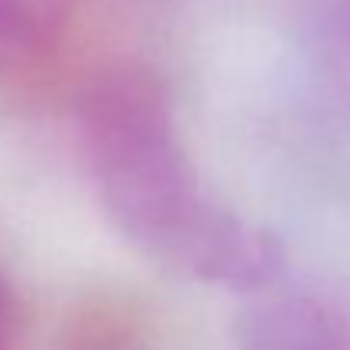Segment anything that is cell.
<instances>
[{"label": "cell", "instance_id": "obj_1", "mask_svg": "<svg viewBox=\"0 0 350 350\" xmlns=\"http://www.w3.org/2000/svg\"><path fill=\"white\" fill-rule=\"evenodd\" d=\"M75 133L106 218L136 252L232 293L279 282L282 241L204 187L157 72L136 62L99 68L75 99Z\"/></svg>", "mask_w": 350, "mask_h": 350}, {"label": "cell", "instance_id": "obj_2", "mask_svg": "<svg viewBox=\"0 0 350 350\" xmlns=\"http://www.w3.org/2000/svg\"><path fill=\"white\" fill-rule=\"evenodd\" d=\"M234 350H350V306L313 293L258 296L234 323Z\"/></svg>", "mask_w": 350, "mask_h": 350}, {"label": "cell", "instance_id": "obj_3", "mask_svg": "<svg viewBox=\"0 0 350 350\" xmlns=\"http://www.w3.org/2000/svg\"><path fill=\"white\" fill-rule=\"evenodd\" d=\"M75 0H0V82L41 75L62 51Z\"/></svg>", "mask_w": 350, "mask_h": 350}, {"label": "cell", "instance_id": "obj_4", "mask_svg": "<svg viewBox=\"0 0 350 350\" xmlns=\"http://www.w3.org/2000/svg\"><path fill=\"white\" fill-rule=\"evenodd\" d=\"M323 72L334 92L350 106V0H337L323 27Z\"/></svg>", "mask_w": 350, "mask_h": 350}, {"label": "cell", "instance_id": "obj_5", "mask_svg": "<svg viewBox=\"0 0 350 350\" xmlns=\"http://www.w3.org/2000/svg\"><path fill=\"white\" fill-rule=\"evenodd\" d=\"M17 327H21L17 296H14L10 282H7V279H3V272H0V350H10V347H14Z\"/></svg>", "mask_w": 350, "mask_h": 350}]
</instances>
